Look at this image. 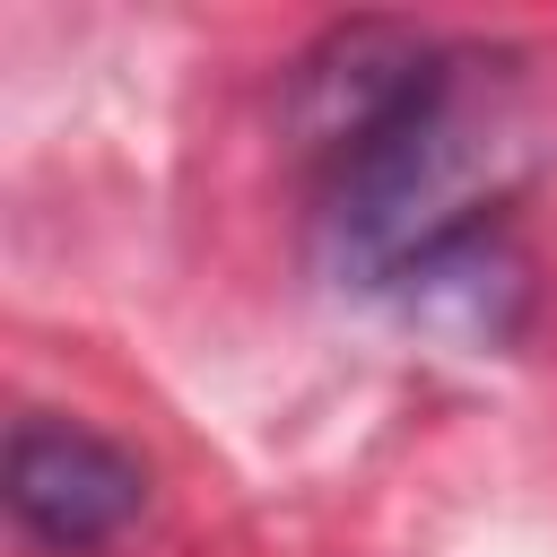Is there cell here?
I'll list each match as a JSON object with an SVG mask.
<instances>
[{"label": "cell", "instance_id": "1", "mask_svg": "<svg viewBox=\"0 0 557 557\" xmlns=\"http://www.w3.org/2000/svg\"><path fill=\"white\" fill-rule=\"evenodd\" d=\"M513 96L487 52H444L435 78L322 165V235L357 287L400 296L453 244L496 235L513 174Z\"/></svg>", "mask_w": 557, "mask_h": 557}, {"label": "cell", "instance_id": "2", "mask_svg": "<svg viewBox=\"0 0 557 557\" xmlns=\"http://www.w3.org/2000/svg\"><path fill=\"white\" fill-rule=\"evenodd\" d=\"M9 513L26 540L87 557L148 513V470L70 418H17L9 426Z\"/></svg>", "mask_w": 557, "mask_h": 557}]
</instances>
